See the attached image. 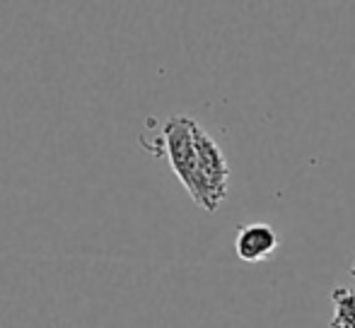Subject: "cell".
<instances>
[{
	"label": "cell",
	"instance_id": "cell-1",
	"mask_svg": "<svg viewBox=\"0 0 355 328\" xmlns=\"http://www.w3.org/2000/svg\"><path fill=\"white\" fill-rule=\"evenodd\" d=\"M196 150H198V181H196V196L191 198L203 210L215 212L223 201L227 198L230 186V164L225 160L223 150L218 143L198 126L196 131Z\"/></svg>",
	"mask_w": 355,
	"mask_h": 328
},
{
	"label": "cell",
	"instance_id": "cell-2",
	"mask_svg": "<svg viewBox=\"0 0 355 328\" xmlns=\"http://www.w3.org/2000/svg\"><path fill=\"white\" fill-rule=\"evenodd\" d=\"M281 246V237L266 222H249L242 225L234 239V251H237L239 261L244 263H261L271 258Z\"/></svg>",
	"mask_w": 355,
	"mask_h": 328
},
{
	"label": "cell",
	"instance_id": "cell-3",
	"mask_svg": "<svg viewBox=\"0 0 355 328\" xmlns=\"http://www.w3.org/2000/svg\"><path fill=\"white\" fill-rule=\"evenodd\" d=\"M334 319L329 328H355V290L353 287H334L331 292Z\"/></svg>",
	"mask_w": 355,
	"mask_h": 328
},
{
	"label": "cell",
	"instance_id": "cell-4",
	"mask_svg": "<svg viewBox=\"0 0 355 328\" xmlns=\"http://www.w3.org/2000/svg\"><path fill=\"white\" fill-rule=\"evenodd\" d=\"M351 273H353V277H355V261L351 263Z\"/></svg>",
	"mask_w": 355,
	"mask_h": 328
}]
</instances>
